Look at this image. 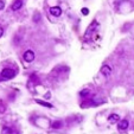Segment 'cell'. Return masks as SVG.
Here are the masks:
<instances>
[{
  "mask_svg": "<svg viewBox=\"0 0 134 134\" xmlns=\"http://www.w3.org/2000/svg\"><path fill=\"white\" fill-rule=\"evenodd\" d=\"M1 133L3 134H11L12 133V128H10V127H4Z\"/></svg>",
  "mask_w": 134,
  "mask_h": 134,
  "instance_id": "30bf717a",
  "label": "cell"
},
{
  "mask_svg": "<svg viewBox=\"0 0 134 134\" xmlns=\"http://www.w3.org/2000/svg\"><path fill=\"white\" fill-rule=\"evenodd\" d=\"M36 102L38 103V104H42V106L44 107H48V108H52V104L49 102H45V101H42V100H36Z\"/></svg>",
  "mask_w": 134,
  "mask_h": 134,
  "instance_id": "ba28073f",
  "label": "cell"
},
{
  "mask_svg": "<svg viewBox=\"0 0 134 134\" xmlns=\"http://www.w3.org/2000/svg\"><path fill=\"white\" fill-rule=\"evenodd\" d=\"M21 6H23V1H21V0H16V1L13 3V5H12V10L13 11H18L19 8H21Z\"/></svg>",
  "mask_w": 134,
  "mask_h": 134,
  "instance_id": "52a82bcc",
  "label": "cell"
},
{
  "mask_svg": "<svg viewBox=\"0 0 134 134\" xmlns=\"http://www.w3.org/2000/svg\"><path fill=\"white\" fill-rule=\"evenodd\" d=\"M50 13L55 17H59L62 14V10L59 6H52V7H50Z\"/></svg>",
  "mask_w": 134,
  "mask_h": 134,
  "instance_id": "277c9868",
  "label": "cell"
},
{
  "mask_svg": "<svg viewBox=\"0 0 134 134\" xmlns=\"http://www.w3.org/2000/svg\"><path fill=\"white\" fill-rule=\"evenodd\" d=\"M34 21H37V20H39V19H40V16H39V14H36V16H34Z\"/></svg>",
  "mask_w": 134,
  "mask_h": 134,
  "instance_id": "4fadbf2b",
  "label": "cell"
},
{
  "mask_svg": "<svg viewBox=\"0 0 134 134\" xmlns=\"http://www.w3.org/2000/svg\"><path fill=\"white\" fill-rule=\"evenodd\" d=\"M82 13L84 16H87L88 13H89V10H88V8H82Z\"/></svg>",
  "mask_w": 134,
  "mask_h": 134,
  "instance_id": "7c38bea8",
  "label": "cell"
},
{
  "mask_svg": "<svg viewBox=\"0 0 134 134\" xmlns=\"http://www.w3.org/2000/svg\"><path fill=\"white\" fill-rule=\"evenodd\" d=\"M4 6H5V5H4V3H3V1H1V0H0V10H3V8H4Z\"/></svg>",
  "mask_w": 134,
  "mask_h": 134,
  "instance_id": "5bb4252c",
  "label": "cell"
},
{
  "mask_svg": "<svg viewBox=\"0 0 134 134\" xmlns=\"http://www.w3.org/2000/svg\"><path fill=\"white\" fill-rule=\"evenodd\" d=\"M62 126H63V124H62V121H61V120H58V121H55L54 124H52V128H55V129H59Z\"/></svg>",
  "mask_w": 134,
  "mask_h": 134,
  "instance_id": "9c48e42d",
  "label": "cell"
},
{
  "mask_svg": "<svg viewBox=\"0 0 134 134\" xmlns=\"http://www.w3.org/2000/svg\"><path fill=\"white\" fill-rule=\"evenodd\" d=\"M108 121L110 122V124H116V122L120 121V116H119L118 114H110L108 118Z\"/></svg>",
  "mask_w": 134,
  "mask_h": 134,
  "instance_id": "8992f818",
  "label": "cell"
},
{
  "mask_svg": "<svg viewBox=\"0 0 134 134\" xmlns=\"http://www.w3.org/2000/svg\"><path fill=\"white\" fill-rule=\"evenodd\" d=\"M128 126H129L128 120H121V121H119V124H118V129L120 132L126 131V129L128 128Z\"/></svg>",
  "mask_w": 134,
  "mask_h": 134,
  "instance_id": "3957f363",
  "label": "cell"
},
{
  "mask_svg": "<svg viewBox=\"0 0 134 134\" xmlns=\"http://www.w3.org/2000/svg\"><path fill=\"white\" fill-rule=\"evenodd\" d=\"M3 33H4V30H3V27H1V26H0V37L3 36Z\"/></svg>",
  "mask_w": 134,
  "mask_h": 134,
  "instance_id": "9a60e30c",
  "label": "cell"
},
{
  "mask_svg": "<svg viewBox=\"0 0 134 134\" xmlns=\"http://www.w3.org/2000/svg\"><path fill=\"white\" fill-rule=\"evenodd\" d=\"M24 61L27 63H31L32 61L34 59V54L32 50H27V51H25V54H24Z\"/></svg>",
  "mask_w": 134,
  "mask_h": 134,
  "instance_id": "7a4b0ae2",
  "label": "cell"
},
{
  "mask_svg": "<svg viewBox=\"0 0 134 134\" xmlns=\"http://www.w3.org/2000/svg\"><path fill=\"white\" fill-rule=\"evenodd\" d=\"M16 76V71L13 69H10V68H6L1 71V77L5 78V80H10V78H13Z\"/></svg>",
  "mask_w": 134,
  "mask_h": 134,
  "instance_id": "6da1fadb",
  "label": "cell"
},
{
  "mask_svg": "<svg viewBox=\"0 0 134 134\" xmlns=\"http://www.w3.org/2000/svg\"><path fill=\"white\" fill-rule=\"evenodd\" d=\"M101 72H102L104 76H109L112 74V68L109 67V65H103V67L101 68Z\"/></svg>",
  "mask_w": 134,
  "mask_h": 134,
  "instance_id": "5b68a950",
  "label": "cell"
},
{
  "mask_svg": "<svg viewBox=\"0 0 134 134\" xmlns=\"http://www.w3.org/2000/svg\"><path fill=\"white\" fill-rule=\"evenodd\" d=\"M88 94H89V90H88V89H84V90L81 91V96H87Z\"/></svg>",
  "mask_w": 134,
  "mask_h": 134,
  "instance_id": "8fae6325",
  "label": "cell"
}]
</instances>
